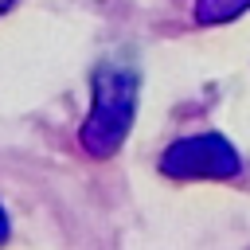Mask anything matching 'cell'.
Segmentation results:
<instances>
[{
    "label": "cell",
    "mask_w": 250,
    "mask_h": 250,
    "mask_svg": "<svg viewBox=\"0 0 250 250\" xmlns=\"http://www.w3.org/2000/svg\"><path fill=\"white\" fill-rule=\"evenodd\" d=\"M137 90H141V70L129 59H105L90 74V113L82 121V148L94 160H105L121 148V141L133 129L137 113Z\"/></svg>",
    "instance_id": "1"
},
{
    "label": "cell",
    "mask_w": 250,
    "mask_h": 250,
    "mask_svg": "<svg viewBox=\"0 0 250 250\" xmlns=\"http://www.w3.org/2000/svg\"><path fill=\"white\" fill-rule=\"evenodd\" d=\"M160 172L168 180H230L242 172V156L223 133H195L160 152Z\"/></svg>",
    "instance_id": "2"
},
{
    "label": "cell",
    "mask_w": 250,
    "mask_h": 250,
    "mask_svg": "<svg viewBox=\"0 0 250 250\" xmlns=\"http://www.w3.org/2000/svg\"><path fill=\"white\" fill-rule=\"evenodd\" d=\"M250 12V0H195V23L199 27H219Z\"/></svg>",
    "instance_id": "3"
},
{
    "label": "cell",
    "mask_w": 250,
    "mask_h": 250,
    "mask_svg": "<svg viewBox=\"0 0 250 250\" xmlns=\"http://www.w3.org/2000/svg\"><path fill=\"white\" fill-rule=\"evenodd\" d=\"M8 234H12V223H8V211L0 207V246L8 242Z\"/></svg>",
    "instance_id": "4"
},
{
    "label": "cell",
    "mask_w": 250,
    "mask_h": 250,
    "mask_svg": "<svg viewBox=\"0 0 250 250\" xmlns=\"http://www.w3.org/2000/svg\"><path fill=\"white\" fill-rule=\"evenodd\" d=\"M8 8H12V0H0V12H8Z\"/></svg>",
    "instance_id": "5"
}]
</instances>
